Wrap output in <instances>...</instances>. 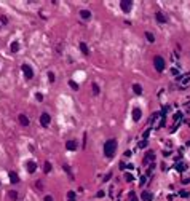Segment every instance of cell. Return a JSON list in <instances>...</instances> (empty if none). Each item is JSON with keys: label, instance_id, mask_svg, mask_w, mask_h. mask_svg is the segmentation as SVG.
Instances as JSON below:
<instances>
[{"label": "cell", "instance_id": "cell-15", "mask_svg": "<svg viewBox=\"0 0 190 201\" xmlns=\"http://www.w3.org/2000/svg\"><path fill=\"white\" fill-rule=\"evenodd\" d=\"M80 50H82V53H83V54H88V53H90V50H88V46H86V43H80Z\"/></svg>", "mask_w": 190, "mask_h": 201}, {"label": "cell", "instance_id": "cell-5", "mask_svg": "<svg viewBox=\"0 0 190 201\" xmlns=\"http://www.w3.org/2000/svg\"><path fill=\"white\" fill-rule=\"evenodd\" d=\"M120 6H122V10L125 11V13H129V11H131V6H133V2L131 0H122V2H120Z\"/></svg>", "mask_w": 190, "mask_h": 201}, {"label": "cell", "instance_id": "cell-35", "mask_svg": "<svg viewBox=\"0 0 190 201\" xmlns=\"http://www.w3.org/2000/svg\"><path fill=\"white\" fill-rule=\"evenodd\" d=\"M129 196H131V200H129V201H139V200H137V198H136V196H134V193H131V195H129Z\"/></svg>", "mask_w": 190, "mask_h": 201}, {"label": "cell", "instance_id": "cell-25", "mask_svg": "<svg viewBox=\"0 0 190 201\" xmlns=\"http://www.w3.org/2000/svg\"><path fill=\"white\" fill-rule=\"evenodd\" d=\"M62 168H64V171L67 172L69 176H70V179H74V176H72V172H70V169H69V166H66V164H62Z\"/></svg>", "mask_w": 190, "mask_h": 201}, {"label": "cell", "instance_id": "cell-2", "mask_svg": "<svg viewBox=\"0 0 190 201\" xmlns=\"http://www.w3.org/2000/svg\"><path fill=\"white\" fill-rule=\"evenodd\" d=\"M153 67H155V70H157V72H163L164 67H166L164 59L161 58V56H155V58H153Z\"/></svg>", "mask_w": 190, "mask_h": 201}, {"label": "cell", "instance_id": "cell-7", "mask_svg": "<svg viewBox=\"0 0 190 201\" xmlns=\"http://www.w3.org/2000/svg\"><path fill=\"white\" fill-rule=\"evenodd\" d=\"M26 166H27V171H29L31 174L37 171V163H35V161H27V163H26Z\"/></svg>", "mask_w": 190, "mask_h": 201}, {"label": "cell", "instance_id": "cell-3", "mask_svg": "<svg viewBox=\"0 0 190 201\" xmlns=\"http://www.w3.org/2000/svg\"><path fill=\"white\" fill-rule=\"evenodd\" d=\"M21 70H22V74L26 75V78L31 80L32 77H34V70H32V67L29 65V64H22V65H21Z\"/></svg>", "mask_w": 190, "mask_h": 201}, {"label": "cell", "instance_id": "cell-18", "mask_svg": "<svg viewBox=\"0 0 190 201\" xmlns=\"http://www.w3.org/2000/svg\"><path fill=\"white\" fill-rule=\"evenodd\" d=\"M145 38H147V40H149V42H155V37H153V34H152V32H145Z\"/></svg>", "mask_w": 190, "mask_h": 201}, {"label": "cell", "instance_id": "cell-37", "mask_svg": "<svg viewBox=\"0 0 190 201\" xmlns=\"http://www.w3.org/2000/svg\"><path fill=\"white\" fill-rule=\"evenodd\" d=\"M45 201H53V196H50V195L45 196Z\"/></svg>", "mask_w": 190, "mask_h": 201}, {"label": "cell", "instance_id": "cell-23", "mask_svg": "<svg viewBox=\"0 0 190 201\" xmlns=\"http://www.w3.org/2000/svg\"><path fill=\"white\" fill-rule=\"evenodd\" d=\"M180 81H182V85H185L187 81H190V74H187L185 77H182V78H180Z\"/></svg>", "mask_w": 190, "mask_h": 201}, {"label": "cell", "instance_id": "cell-10", "mask_svg": "<svg viewBox=\"0 0 190 201\" xmlns=\"http://www.w3.org/2000/svg\"><path fill=\"white\" fill-rule=\"evenodd\" d=\"M155 18H157V21H158L160 24H164V22H166V18H164V15L161 13V11H157Z\"/></svg>", "mask_w": 190, "mask_h": 201}, {"label": "cell", "instance_id": "cell-26", "mask_svg": "<svg viewBox=\"0 0 190 201\" xmlns=\"http://www.w3.org/2000/svg\"><path fill=\"white\" fill-rule=\"evenodd\" d=\"M48 80H50V83H53L54 80H56V78H54V74H53V72H48Z\"/></svg>", "mask_w": 190, "mask_h": 201}, {"label": "cell", "instance_id": "cell-11", "mask_svg": "<svg viewBox=\"0 0 190 201\" xmlns=\"http://www.w3.org/2000/svg\"><path fill=\"white\" fill-rule=\"evenodd\" d=\"M8 176H10V182H11V184H18V182H19V177H18V174H16L15 171H11Z\"/></svg>", "mask_w": 190, "mask_h": 201}, {"label": "cell", "instance_id": "cell-24", "mask_svg": "<svg viewBox=\"0 0 190 201\" xmlns=\"http://www.w3.org/2000/svg\"><path fill=\"white\" fill-rule=\"evenodd\" d=\"M69 85H70V88H72V90H78V85H77V83H75V81H72V80H70V81H69Z\"/></svg>", "mask_w": 190, "mask_h": 201}, {"label": "cell", "instance_id": "cell-19", "mask_svg": "<svg viewBox=\"0 0 190 201\" xmlns=\"http://www.w3.org/2000/svg\"><path fill=\"white\" fill-rule=\"evenodd\" d=\"M153 158V152H149L147 155H145V158H144V164H149V160Z\"/></svg>", "mask_w": 190, "mask_h": 201}, {"label": "cell", "instance_id": "cell-14", "mask_svg": "<svg viewBox=\"0 0 190 201\" xmlns=\"http://www.w3.org/2000/svg\"><path fill=\"white\" fill-rule=\"evenodd\" d=\"M10 50L13 51V53H18V51H19V43H18V42H13L10 45Z\"/></svg>", "mask_w": 190, "mask_h": 201}, {"label": "cell", "instance_id": "cell-36", "mask_svg": "<svg viewBox=\"0 0 190 201\" xmlns=\"http://www.w3.org/2000/svg\"><path fill=\"white\" fill-rule=\"evenodd\" d=\"M179 195H180V196H184V198H187V196H189V193H187V191H180Z\"/></svg>", "mask_w": 190, "mask_h": 201}, {"label": "cell", "instance_id": "cell-21", "mask_svg": "<svg viewBox=\"0 0 190 201\" xmlns=\"http://www.w3.org/2000/svg\"><path fill=\"white\" fill-rule=\"evenodd\" d=\"M91 86H93V94L98 96V94H99V86H98V83H93Z\"/></svg>", "mask_w": 190, "mask_h": 201}, {"label": "cell", "instance_id": "cell-30", "mask_svg": "<svg viewBox=\"0 0 190 201\" xmlns=\"http://www.w3.org/2000/svg\"><path fill=\"white\" fill-rule=\"evenodd\" d=\"M10 198L11 200H16V198H18V193H16V191H10Z\"/></svg>", "mask_w": 190, "mask_h": 201}, {"label": "cell", "instance_id": "cell-17", "mask_svg": "<svg viewBox=\"0 0 190 201\" xmlns=\"http://www.w3.org/2000/svg\"><path fill=\"white\" fill-rule=\"evenodd\" d=\"M43 171H45V174H48V172L51 171V163H50V161H46V163H45V166H43Z\"/></svg>", "mask_w": 190, "mask_h": 201}, {"label": "cell", "instance_id": "cell-8", "mask_svg": "<svg viewBox=\"0 0 190 201\" xmlns=\"http://www.w3.org/2000/svg\"><path fill=\"white\" fill-rule=\"evenodd\" d=\"M66 148L70 150V152L77 150V141H67V142H66Z\"/></svg>", "mask_w": 190, "mask_h": 201}, {"label": "cell", "instance_id": "cell-32", "mask_svg": "<svg viewBox=\"0 0 190 201\" xmlns=\"http://www.w3.org/2000/svg\"><path fill=\"white\" fill-rule=\"evenodd\" d=\"M125 179H126L128 182H131V180H133V176H131V174H128V172H126V174H125Z\"/></svg>", "mask_w": 190, "mask_h": 201}, {"label": "cell", "instance_id": "cell-33", "mask_svg": "<svg viewBox=\"0 0 190 201\" xmlns=\"http://www.w3.org/2000/svg\"><path fill=\"white\" fill-rule=\"evenodd\" d=\"M0 21H2V24H6L8 19H6V16H0Z\"/></svg>", "mask_w": 190, "mask_h": 201}, {"label": "cell", "instance_id": "cell-16", "mask_svg": "<svg viewBox=\"0 0 190 201\" xmlns=\"http://www.w3.org/2000/svg\"><path fill=\"white\" fill-rule=\"evenodd\" d=\"M133 90H134V93H136V94H141V93H142V86L141 85H133Z\"/></svg>", "mask_w": 190, "mask_h": 201}, {"label": "cell", "instance_id": "cell-12", "mask_svg": "<svg viewBox=\"0 0 190 201\" xmlns=\"http://www.w3.org/2000/svg\"><path fill=\"white\" fill-rule=\"evenodd\" d=\"M80 16H82L83 19H90V18H91V11L90 10H80Z\"/></svg>", "mask_w": 190, "mask_h": 201}, {"label": "cell", "instance_id": "cell-22", "mask_svg": "<svg viewBox=\"0 0 190 201\" xmlns=\"http://www.w3.org/2000/svg\"><path fill=\"white\" fill-rule=\"evenodd\" d=\"M176 169L177 171H180V172H182V171L185 169V164H182V163H176V166H174Z\"/></svg>", "mask_w": 190, "mask_h": 201}, {"label": "cell", "instance_id": "cell-27", "mask_svg": "<svg viewBox=\"0 0 190 201\" xmlns=\"http://www.w3.org/2000/svg\"><path fill=\"white\" fill-rule=\"evenodd\" d=\"M137 147H139V148H145V147H147V141H141V142L137 144Z\"/></svg>", "mask_w": 190, "mask_h": 201}, {"label": "cell", "instance_id": "cell-28", "mask_svg": "<svg viewBox=\"0 0 190 201\" xmlns=\"http://www.w3.org/2000/svg\"><path fill=\"white\" fill-rule=\"evenodd\" d=\"M180 120H182V113L179 112V113H176V115H174V121H180Z\"/></svg>", "mask_w": 190, "mask_h": 201}, {"label": "cell", "instance_id": "cell-20", "mask_svg": "<svg viewBox=\"0 0 190 201\" xmlns=\"http://www.w3.org/2000/svg\"><path fill=\"white\" fill-rule=\"evenodd\" d=\"M67 201H75V191H69L67 193Z\"/></svg>", "mask_w": 190, "mask_h": 201}, {"label": "cell", "instance_id": "cell-9", "mask_svg": "<svg viewBox=\"0 0 190 201\" xmlns=\"http://www.w3.org/2000/svg\"><path fill=\"white\" fill-rule=\"evenodd\" d=\"M141 116H142V110H141L139 107H136V109L133 110V120H134V121H137Z\"/></svg>", "mask_w": 190, "mask_h": 201}, {"label": "cell", "instance_id": "cell-31", "mask_svg": "<svg viewBox=\"0 0 190 201\" xmlns=\"http://www.w3.org/2000/svg\"><path fill=\"white\" fill-rule=\"evenodd\" d=\"M35 99H37V100H43V94H42V93H37V94H35Z\"/></svg>", "mask_w": 190, "mask_h": 201}, {"label": "cell", "instance_id": "cell-4", "mask_svg": "<svg viewBox=\"0 0 190 201\" xmlns=\"http://www.w3.org/2000/svg\"><path fill=\"white\" fill-rule=\"evenodd\" d=\"M50 123H51V116H50V113L43 112L42 115H40V125H42V126H50Z\"/></svg>", "mask_w": 190, "mask_h": 201}, {"label": "cell", "instance_id": "cell-1", "mask_svg": "<svg viewBox=\"0 0 190 201\" xmlns=\"http://www.w3.org/2000/svg\"><path fill=\"white\" fill-rule=\"evenodd\" d=\"M117 152V141L115 139H109L106 144H104V153H106L107 158H112Z\"/></svg>", "mask_w": 190, "mask_h": 201}, {"label": "cell", "instance_id": "cell-13", "mask_svg": "<svg viewBox=\"0 0 190 201\" xmlns=\"http://www.w3.org/2000/svg\"><path fill=\"white\" fill-rule=\"evenodd\" d=\"M19 123H21L22 126H29V118L26 115H19Z\"/></svg>", "mask_w": 190, "mask_h": 201}, {"label": "cell", "instance_id": "cell-34", "mask_svg": "<svg viewBox=\"0 0 190 201\" xmlns=\"http://www.w3.org/2000/svg\"><path fill=\"white\" fill-rule=\"evenodd\" d=\"M149 134H150V129H147V131L144 132V136H142V137H144V141H147V137H149Z\"/></svg>", "mask_w": 190, "mask_h": 201}, {"label": "cell", "instance_id": "cell-6", "mask_svg": "<svg viewBox=\"0 0 190 201\" xmlns=\"http://www.w3.org/2000/svg\"><path fill=\"white\" fill-rule=\"evenodd\" d=\"M141 200H142V201H153V195L150 193V191L144 190L142 193H141Z\"/></svg>", "mask_w": 190, "mask_h": 201}, {"label": "cell", "instance_id": "cell-29", "mask_svg": "<svg viewBox=\"0 0 190 201\" xmlns=\"http://www.w3.org/2000/svg\"><path fill=\"white\" fill-rule=\"evenodd\" d=\"M35 187H37V190H43V184H42V180H37Z\"/></svg>", "mask_w": 190, "mask_h": 201}]
</instances>
